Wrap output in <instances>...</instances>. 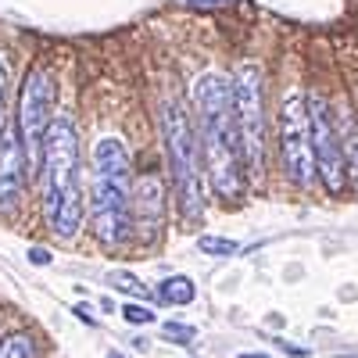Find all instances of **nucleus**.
Instances as JSON below:
<instances>
[{"mask_svg":"<svg viewBox=\"0 0 358 358\" xmlns=\"http://www.w3.org/2000/svg\"><path fill=\"white\" fill-rule=\"evenodd\" d=\"M0 358H40V344L33 334L25 330H11L0 337Z\"/></svg>","mask_w":358,"mask_h":358,"instance_id":"f8f14e48","label":"nucleus"},{"mask_svg":"<svg viewBox=\"0 0 358 358\" xmlns=\"http://www.w3.org/2000/svg\"><path fill=\"white\" fill-rule=\"evenodd\" d=\"M118 315H122L129 326H155L158 322V315H155L151 305H136V301H126L122 308H118Z\"/></svg>","mask_w":358,"mask_h":358,"instance_id":"dca6fc26","label":"nucleus"},{"mask_svg":"<svg viewBox=\"0 0 358 358\" xmlns=\"http://www.w3.org/2000/svg\"><path fill=\"white\" fill-rule=\"evenodd\" d=\"M276 348L287 351V355H294V358H308V355H312L308 348H297V344H287V341H276Z\"/></svg>","mask_w":358,"mask_h":358,"instance_id":"6ab92c4d","label":"nucleus"},{"mask_svg":"<svg viewBox=\"0 0 358 358\" xmlns=\"http://www.w3.org/2000/svg\"><path fill=\"white\" fill-rule=\"evenodd\" d=\"M308 115H312V147H315V172L322 176L326 190L341 194L348 183V172H344V143L334 122V111L330 101L312 97L308 101Z\"/></svg>","mask_w":358,"mask_h":358,"instance_id":"6e6552de","label":"nucleus"},{"mask_svg":"<svg viewBox=\"0 0 358 358\" xmlns=\"http://www.w3.org/2000/svg\"><path fill=\"white\" fill-rule=\"evenodd\" d=\"M165 222V187L155 169H147L133 179V236L143 244H155Z\"/></svg>","mask_w":358,"mask_h":358,"instance_id":"1a4fd4ad","label":"nucleus"},{"mask_svg":"<svg viewBox=\"0 0 358 358\" xmlns=\"http://www.w3.org/2000/svg\"><path fill=\"white\" fill-rule=\"evenodd\" d=\"M4 97H8V69L0 62V133H4Z\"/></svg>","mask_w":358,"mask_h":358,"instance_id":"f3484780","label":"nucleus"},{"mask_svg":"<svg viewBox=\"0 0 358 358\" xmlns=\"http://www.w3.org/2000/svg\"><path fill=\"white\" fill-rule=\"evenodd\" d=\"M233 115H236V129H241V147H244V162L255 172V179L265 176V101H262V69L255 62L241 65L233 76Z\"/></svg>","mask_w":358,"mask_h":358,"instance_id":"39448f33","label":"nucleus"},{"mask_svg":"<svg viewBox=\"0 0 358 358\" xmlns=\"http://www.w3.org/2000/svg\"><path fill=\"white\" fill-rule=\"evenodd\" d=\"M40 212L57 241L72 244L83 233L86 219V194H83V162H79V133L69 111H57L47 143H43V169H40Z\"/></svg>","mask_w":358,"mask_h":358,"instance_id":"f03ea898","label":"nucleus"},{"mask_svg":"<svg viewBox=\"0 0 358 358\" xmlns=\"http://www.w3.org/2000/svg\"><path fill=\"white\" fill-rule=\"evenodd\" d=\"M190 8H215V4H229V0H183Z\"/></svg>","mask_w":358,"mask_h":358,"instance_id":"412c9836","label":"nucleus"},{"mask_svg":"<svg viewBox=\"0 0 358 358\" xmlns=\"http://www.w3.org/2000/svg\"><path fill=\"white\" fill-rule=\"evenodd\" d=\"M197 301V283L190 276H162V283L155 287V305H165V308H187Z\"/></svg>","mask_w":358,"mask_h":358,"instance_id":"9b49d317","label":"nucleus"},{"mask_svg":"<svg viewBox=\"0 0 358 358\" xmlns=\"http://www.w3.org/2000/svg\"><path fill=\"white\" fill-rule=\"evenodd\" d=\"M72 315H76V319H83L86 326H97V319H94V315H90V312H86L83 305H72Z\"/></svg>","mask_w":358,"mask_h":358,"instance_id":"aec40b11","label":"nucleus"},{"mask_svg":"<svg viewBox=\"0 0 358 358\" xmlns=\"http://www.w3.org/2000/svg\"><path fill=\"white\" fill-rule=\"evenodd\" d=\"M90 222L97 244L115 251L133 236V172L129 147L118 136L94 143V187H90Z\"/></svg>","mask_w":358,"mask_h":358,"instance_id":"7ed1b4c3","label":"nucleus"},{"mask_svg":"<svg viewBox=\"0 0 358 358\" xmlns=\"http://www.w3.org/2000/svg\"><path fill=\"white\" fill-rule=\"evenodd\" d=\"M197 251H201V255H212V258H229V255L241 251V244L229 241V236H201Z\"/></svg>","mask_w":358,"mask_h":358,"instance_id":"2eb2a0df","label":"nucleus"},{"mask_svg":"<svg viewBox=\"0 0 358 358\" xmlns=\"http://www.w3.org/2000/svg\"><path fill=\"white\" fill-rule=\"evenodd\" d=\"M341 358H355V355H341Z\"/></svg>","mask_w":358,"mask_h":358,"instance_id":"b1692460","label":"nucleus"},{"mask_svg":"<svg viewBox=\"0 0 358 358\" xmlns=\"http://www.w3.org/2000/svg\"><path fill=\"white\" fill-rule=\"evenodd\" d=\"M50 104H54V79L47 69H33L22 83V101H18V133L25 147V169L29 176H40L43 169V143L50 133Z\"/></svg>","mask_w":358,"mask_h":358,"instance_id":"0eeeda50","label":"nucleus"},{"mask_svg":"<svg viewBox=\"0 0 358 358\" xmlns=\"http://www.w3.org/2000/svg\"><path fill=\"white\" fill-rule=\"evenodd\" d=\"M233 358H273V355H265V351H241V355H233Z\"/></svg>","mask_w":358,"mask_h":358,"instance_id":"4be33fe9","label":"nucleus"},{"mask_svg":"<svg viewBox=\"0 0 358 358\" xmlns=\"http://www.w3.org/2000/svg\"><path fill=\"white\" fill-rule=\"evenodd\" d=\"M158 337H162L165 344H176V348H190V344L197 341V326L179 322V319H169V322L158 326Z\"/></svg>","mask_w":358,"mask_h":358,"instance_id":"4468645a","label":"nucleus"},{"mask_svg":"<svg viewBox=\"0 0 358 358\" xmlns=\"http://www.w3.org/2000/svg\"><path fill=\"white\" fill-rule=\"evenodd\" d=\"M104 358H129V355H122V351H118V348H111V351H108Z\"/></svg>","mask_w":358,"mask_h":358,"instance_id":"5701e85b","label":"nucleus"},{"mask_svg":"<svg viewBox=\"0 0 358 358\" xmlns=\"http://www.w3.org/2000/svg\"><path fill=\"white\" fill-rule=\"evenodd\" d=\"M25 147L18 126H4L0 133V215H18L22 187H25Z\"/></svg>","mask_w":358,"mask_h":358,"instance_id":"9d476101","label":"nucleus"},{"mask_svg":"<svg viewBox=\"0 0 358 358\" xmlns=\"http://www.w3.org/2000/svg\"><path fill=\"white\" fill-rule=\"evenodd\" d=\"M280 162L290 187L308 190L315 183V147H312V115L308 101L290 90L280 108Z\"/></svg>","mask_w":358,"mask_h":358,"instance_id":"423d86ee","label":"nucleus"},{"mask_svg":"<svg viewBox=\"0 0 358 358\" xmlns=\"http://www.w3.org/2000/svg\"><path fill=\"white\" fill-rule=\"evenodd\" d=\"M158 126H162L165 155H169V169H172V190H176V204H179V219H183V226H201V219H204L201 143H197V129H194V118H190L187 104L179 97L162 101Z\"/></svg>","mask_w":358,"mask_h":358,"instance_id":"20e7f679","label":"nucleus"},{"mask_svg":"<svg viewBox=\"0 0 358 358\" xmlns=\"http://www.w3.org/2000/svg\"><path fill=\"white\" fill-rule=\"evenodd\" d=\"M108 283H111L118 294H126L129 301H147V305H155V290L147 287L140 276H133V273H122V268H118V273H108Z\"/></svg>","mask_w":358,"mask_h":358,"instance_id":"ddd939ff","label":"nucleus"},{"mask_svg":"<svg viewBox=\"0 0 358 358\" xmlns=\"http://www.w3.org/2000/svg\"><path fill=\"white\" fill-rule=\"evenodd\" d=\"M29 262L33 265H50V251L47 248H29Z\"/></svg>","mask_w":358,"mask_h":358,"instance_id":"a211bd4d","label":"nucleus"},{"mask_svg":"<svg viewBox=\"0 0 358 358\" xmlns=\"http://www.w3.org/2000/svg\"><path fill=\"white\" fill-rule=\"evenodd\" d=\"M194 111L212 187L222 201H236L244 194V147L233 115V83L222 72H201L194 83Z\"/></svg>","mask_w":358,"mask_h":358,"instance_id":"f257e3e1","label":"nucleus"}]
</instances>
